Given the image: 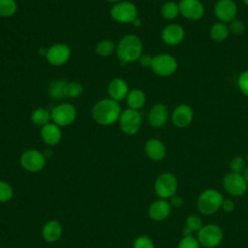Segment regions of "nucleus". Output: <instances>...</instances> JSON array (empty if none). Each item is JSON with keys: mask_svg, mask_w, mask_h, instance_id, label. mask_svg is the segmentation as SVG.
Listing matches in <instances>:
<instances>
[{"mask_svg": "<svg viewBox=\"0 0 248 248\" xmlns=\"http://www.w3.org/2000/svg\"><path fill=\"white\" fill-rule=\"evenodd\" d=\"M200 243L196 237L192 236H183L182 239L178 242L177 248H200Z\"/></svg>", "mask_w": 248, "mask_h": 248, "instance_id": "obj_35", "label": "nucleus"}, {"mask_svg": "<svg viewBox=\"0 0 248 248\" xmlns=\"http://www.w3.org/2000/svg\"><path fill=\"white\" fill-rule=\"evenodd\" d=\"M193 231H191L188 227L185 226V228L183 229V236H192L193 235Z\"/></svg>", "mask_w": 248, "mask_h": 248, "instance_id": "obj_41", "label": "nucleus"}, {"mask_svg": "<svg viewBox=\"0 0 248 248\" xmlns=\"http://www.w3.org/2000/svg\"><path fill=\"white\" fill-rule=\"evenodd\" d=\"M42 140L48 145H55L61 140V130L55 123H47L41 130Z\"/></svg>", "mask_w": 248, "mask_h": 248, "instance_id": "obj_20", "label": "nucleus"}, {"mask_svg": "<svg viewBox=\"0 0 248 248\" xmlns=\"http://www.w3.org/2000/svg\"><path fill=\"white\" fill-rule=\"evenodd\" d=\"M221 208L226 211V212H231L234 209V203L232 200L230 199H224L223 202H222V206Z\"/></svg>", "mask_w": 248, "mask_h": 248, "instance_id": "obj_39", "label": "nucleus"}, {"mask_svg": "<svg viewBox=\"0 0 248 248\" xmlns=\"http://www.w3.org/2000/svg\"><path fill=\"white\" fill-rule=\"evenodd\" d=\"M46 60L53 66H60L66 63L70 56V47L64 44H56L50 46L46 51Z\"/></svg>", "mask_w": 248, "mask_h": 248, "instance_id": "obj_15", "label": "nucleus"}, {"mask_svg": "<svg viewBox=\"0 0 248 248\" xmlns=\"http://www.w3.org/2000/svg\"><path fill=\"white\" fill-rule=\"evenodd\" d=\"M121 114V108L117 101L104 99L96 103L92 108L94 120L101 125H110L116 122Z\"/></svg>", "mask_w": 248, "mask_h": 248, "instance_id": "obj_1", "label": "nucleus"}, {"mask_svg": "<svg viewBox=\"0 0 248 248\" xmlns=\"http://www.w3.org/2000/svg\"><path fill=\"white\" fill-rule=\"evenodd\" d=\"M171 207L170 203L166 200H157L153 202L148 207V215L152 220L162 221L169 217Z\"/></svg>", "mask_w": 248, "mask_h": 248, "instance_id": "obj_18", "label": "nucleus"}, {"mask_svg": "<svg viewBox=\"0 0 248 248\" xmlns=\"http://www.w3.org/2000/svg\"><path fill=\"white\" fill-rule=\"evenodd\" d=\"M152 59L153 57L149 54H143L140 57V63L142 67L147 68V67H151V63H152Z\"/></svg>", "mask_w": 248, "mask_h": 248, "instance_id": "obj_38", "label": "nucleus"}, {"mask_svg": "<svg viewBox=\"0 0 248 248\" xmlns=\"http://www.w3.org/2000/svg\"><path fill=\"white\" fill-rule=\"evenodd\" d=\"M134 248H155V246L147 235H141L134 241Z\"/></svg>", "mask_w": 248, "mask_h": 248, "instance_id": "obj_37", "label": "nucleus"}, {"mask_svg": "<svg viewBox=\"0 0 248 248\" xmlns=\"http://www.w3.org/2000/svg\"><path fill=\"white\" fill-rule=\"evenodd\" d=\"M150 68L159 77H170L176 72L178 62L174 56L168 53H161L153 56Z\"/></svg>", "mask_w": 248, "mask_h": 248, "instance_id": "obj_5", "label": "nucleus"}, {"mask_svg": "<svg viewBox=\"0 0 248 248\" xmlns=\"http://www.w3.org/2000/svg\"><path fill=\"white\" fill-rule=\"evenodd\" d=\"M185 37L184 28L176 23H171L167 25L161 33V38L163 42L168 46H177L179 45Z\"/></svg>", "mask_w": 248, "mask_h": 248, "instance_id": "obj_16", "label": "nucleus"}, {"mask_svg": "<svg viewBox=\"0 0 248 248\" xmlns=\"http://www.w3.org/2000/svg\"><path fill=\"white\" fill-rule=\"evenodd\" d=\"M108 1H109V2H118L119 0H108Z\"/></svg>", "mask_w": 248, "mask_h": 248, "instance_id": "obj_45", "label": "nucleus"}, {"mask_svg": "<svg viewBox=\"0 0 248 248\" xmlns=\"http://www.w3.org/2000/svg\"><path fill=\"white\" fill-rule=\"evenodd\" d=\"M229 35H230L229 26L227 25V23H224L221 21L213 23L209 29L210 38L217 43L225 41L229 37Z\"/></svg>", "mask_w": 248, "mask_h": 248, "instance_id": "obj_23", "label": "nucleus"}, {"mask_svg": "<svg viewBox=\"0 0 248 248\" xmlns=\"http://www.w3.org/2000/svg\"><path fill=\"white\" fill-rule=\"evenodd\" d=\"M127 104L132 109H140L141 108L146 102V97L143 91L140 89H133L129 91L127 95Z\"/></svg>", "mask_w": 248, "mask_h": 248, "instance_id": "obj_24", "label": "nucleus"}, {"mask_svg": "<svg viewBox=\"0 0 248 248\" xmlns=\"http://www.w3.org/2000/svg\"><path fill=\"white\" fill-rule=\"evenodd\" d=\"M20 164L24 170L36 172L44 169L46 165V158L40 151L30 149L22 153L20 157Z\"/></svg>", "mask_w": 248, "mask_h": 248, "instance_id": "obj_12", "label": "nucleus"}, {"mask_svg": "<svg viewBox=\"0 0 248 248\" xmlns=\"http://www.w3.org/2000/svg\"><path fill=\"white\" fill-rule=\"evenodd\" d=\"M142 44L139 37L133 34L124 36L117 45L116 52L122 62L126 64L129 62H134L141 56Z\"/></svg>", "mask_w": 248, "mask_h": 248, "instance_id": "obj_2", "label": "nucleus"}, {"mask_svg": "<svg viewBox=\"0 0 248 248\" xmlns=\"http://www.w3.org/2000/svg\"><path fill=\"white\" fill-rule=\"evenodd\" d=\"M112 18L121 23L134 22L138 16L137 7L129 1H123L116 3L110 11Z\"/></svg>", "mask_w": 248, "mask_h": 248, "instance_id": "obj_8", "label": "nucleus"}, {"mask_svg": "<svg viewBox=\"0 0 248 248\" xmlns=\"http://www.w3.org/2000/svg\"><path fill=\"white\" fill-rule=\"evenodd\" d=\"M15 0H0V16H11L16 12Z\"/></svg>", "mask_w": 248, "mask_h": 248, "instance_id": "obj_27", "label": "nucleus"}, {"mask_svg": "<svg viewBox=\"0 0 248 248\" xmlns=\"http://www.w3.org/2000/svg\"><path fill=\"white\" fill-rule=\"evenodd\" d=\"M51 117V113L46 108H37L32 112L31 120L34 124L39 126H45L48 123Z\"/></svg>", "mask_w": 248, "mask_h": 248, "instance_id": "obj_26", "label": "nucleus"}, {"mask_svg": "<svg viewBox=\"0 0 248 248\" xmlns=\"http://www.w3.org/2000/svg\"><path fill=\"white\" fill-rule=\"evenodd\" d=\"M202 220L201 217H199L198 215H189L186 219V227H188L191 231L195 232H199L202 227Z\"/></svg>", "mask_w": 248, "mask_h": 248, "instance_id": "obj_33", "label": "nucleus"}, {"mask_svg": "<svg viewBox=\"0 0 248 248\" xmlns=\"http://www.w3.org/2000/svg\"><path fill=\"white\" fill-rule=\"evenodd\" d=\"M245 168H246V162L240 156L233 157L230 162V169H231V171H232V172L242 173L244 171Z\"/></svg>", "mask_w": 248, "mask_h": 248, "instance_id": "obj_31", "label": "nucleus"}, {"mask_svg": "<svg viewBox=\"0 0 248 248\" xmlns=\"http://www.w3.org/2000/svg\"><path fill=\"white\" fill-rule=\"evenodd\" d=\"M169 119V109L164 104L154 105L148 113V122L154 128L163 127Z\"/></svg>", "mask_w": 248, "mask_h": 248, "instance_id": "obj_17", "label": "nucleus"}, {"mask_svg": "<svg viewBox=\"0 0 248 248\" xmlns=\"http://www.w3.org/2000/svg\"><path fill=\"white\" fill-rule=\"evenodd\" d=\"M43 237L47 242L57 241L62 234V226L56 220H50L45 224L42 231Z\"/></svg>", "mask_w": 248, "mask_h": 248, "instance_id": "obj_22", "label": "nucleus"}, {"mask_svg": "<svg viewBox=\"0 0 248 248\" xmlns=\"http://www.w3.org/2000/svg\"><path fill=\"white\" fill-rule=\"evenodd\" d=\"M194 119V110L187 104L178 105L171 113V121L177 128H185L189 126Z\"/></svg>", "mask_w": 248, "mask_h": 248, "instance_id": "obj_14", "label": "nucleus"}, {"mask_svg": "<svg viewBox=\"0 0 248 248\" xmlns=\"http://www.w3.org/2000/svg\"><path fill=\"white\" fill-rule=\"evenodd\" d=\"M134 23H135V25H136V26H140V23H141V21H140V19L136 18V19H135V21H134Z\"/></svg>", "mask_w": 248, "mask_h": 248, "instance_id": "obj_43", "label": "nucleus"}, {"mask_svg": "<svg viewBox=\"0 0 248 248\" xmlns=\"http://www.w3.org/2000/svg\"><path fill=\"white\" fill-rule=\"evenodd\" d=\"M225 191L232 197H240L244 195L248 189V183L242 173L228 172L222 180Z\"/></svg>", "mask_w": 248, "mask_h": 248, "instance_id": "obj_7", "label": "nucleus"}, {"mask_svg": "<svg viewBox=\"0 0 248 248\" xmlns=\"http://www.w3.org/2000/svg\"><path fill=\"white\" fill-rule=\"evenodd\" d=\"M180 14L189 20H199L204 15V6L201 0H180Z\"/></svg>", "mask_w": 248, "mask_h": 248, "instance_id": "obj_13", "label": "nucleus"}, {"mask_svg": "<svg viewBox=\"0 0 248 248\" xmlns=\"http://www.w3.org/2000/svg\"><path fill=\"white\" fill-rule=\"evenodd\" d=\"M144 151L153 161H161L166 156V146L158 139H150L145 142Z\"/></svg>", "mask_w": 248, "mask_h": 248, "instance_id": "obj_19", "label": "nucleus"}, {"mask_svg": "<svg viewBox=\"0 0 248 248\" xmlns=\"http://www.w3.org/2000/svg\"><path fill=\"white\" fill-rule=\"evenodd\" d=\"M128 89L129 88L125 80H123L122 78H114L109 82L108 91L110 99L114 101H120L127 97L129 93Z\"/></svg>", "mask_w": 248, "mask_h": 248, "instance_id": "obj_21", "label": "nucleus"}, {"mask_svg": "<svg viewBox=\"0 0 248 248\" xmlns=\"http://www.w3.org/2000/svg\"><path fill=\"white\" fill-rule=\"evenodd\" d=\"M180 14L179 6L174 1H168L161 7V15L164 18L168 20H172L178 16Z\"/></svg>", "mask_w": 248, "mask_h": 248, "instance_id": "obj_25", "label": "nucleus"}, {"mask_svg": "<svg viewBox=\"0 0 248 248\" xmlns=\"http://www.w3.org/2000/svg\"><path fill=\"white\" fill-rule=\"evenodd\" d=\"M243 1V3L246 5V6H248V0H242Z\"/></svg>", "mask_w": 248, "mask_h": 248, "instance_id": "obj_44", "label": "nucleus"}, {"mask_svg": "<svg viewBox=\"0 0 248 248\" xmlns=\"http://www.w3.org/2000/svg\"><path fill=\"white\" fill-rule=\"evenodd\" d=\"M115 46L112 41L102 40L96 46V52L101 56H108L112 53Z\"/></svg>", "mask_w": 248, "mask_h": 248, "instance_id": "obj_28", "label": "nucleus"}, {"mask_svg": "<svg viewBox=\"0 0 248 248\" xmlns=\"http://www.w3.org/2000/svg\"><path fill=\"white\" fill-rule=\"evenodd\" d=\"M118 120L121 130L127 135H135L139 132L141 126L140 114L136 109H125L121 112Z\"/></svg>", "mask_w": 248, "mask_h": 248, "instance_id": "obj_9", "label": "nucleus"}, {"mask_svg": "<svg viewBox=\"0 0 248 248\" xmlns=\"http://www.w3.org/2000/svg\"><path fill=\"white\" fill-rule=\"evenodd\" d=\"M228 26H229L230 33H232L234 36H240L245 31V24L240 19H236V18L233 19L232 21L230 22Z\"/></svg>", "mask_w": 248, "mask_h": 248, "instance_id": "obj_34", "label": "nucleus"}, {"mask_svg": "<svg viewBox=\"0 0 248 248\" xmlns=\"http://www.w3.org/2000/svg\"><path fill=\"white\" fill-rule=\"evenodd\" d=\"M13 197V188L12 186L5 182L0 181V202H7Z\"/></svg>", "mask_w": 248, "mask_h": 248, "instance_id": "obj_32", "label": "nucleus"}, {"mask_svg": "<svg viewBox=\"0 0 248 248\" xmlns=\"http://www.w3.org/2000/svg\"><path fill=\"white\" fill-rule=\"evenodd\" d=\"M82 85L78 82L73 81L66 83L64 88V96H67L69 98H77L82 93Z\"/></svg>", "mask_w": 248, "mask_h": 248, "instance_id": "obj_29", "label": "nucleus"}, {"mask_svg": "<svg viewBox=\"0 0 248 248\" xmlns=\"http://www.w3.org/2000/svg\"><path fill=\"white\" fill-rule=\"evenodd\" d=\"M237 86L242 94L248 97V70L243 71L237 78Z\"/></svg>", "mask_w": 248, "mask_h": 248, "instance_id": "obj_36", "label": "nucleus"}, {"mask_svg": "<svg viewBox=\"0 0 248 248\" xmlns=\"http://www.w3.org/2000/svg\"><path fill=\"white\" fill-rule=\"evenodd\" d=\"M246 158H247V160H248V152H247V154H246Z\"/></svg>", "mask_w": 248, "mask_h": 248, "instance_id": "obj_46", "label": "nucleus"}, {"mask_svg": "<svg viewBox=\"0 0 248 248\" xmlns=\"http://www.w3.org/2000/svg\"><path fill=\"white\" fill-rule=\"evenodd\" d=\"M214 16L219 21L230 23L237 15V6L233 0H218L213 8Z\"/></svg>", "mask_w": 248, "mask_h": 248, "instance_id": "obj_10", "label": "nucleus"}, {"mask_svg": "<svg viewBox=\"0 0 248 248\" xmlns=\"http://www.w3.org/2000/svg\"><path fill=\"white\" fill-rule=\"evenodd\" d=\"M170 204L173 205L174 207H180L183 204V200L180 196L175 194L170 198Z\"/></svg>", "mask_w": 248, "mask_h": 248, "instance_id": "obj_40", "label": "nucleus"}, {"mask_svg": "<svg viewBox=\"0 0 248 248\" xmlns=\"http://www.w3.org/2000/svg\"><path fill=\"white\" fill-rule=\"evenodd\" d=\"M77 116V110L70 104H61L51 110V119L58 126H67L73 123Z\"/></svg>", "mask_w": 248, "mask_h": 248, "instance_id": "obj_11", "label": "nucleus"}, {"mask_svg": "<svg viewBox=\"0 0 248 248\" xmlns=\"http://www.w3.org/2000/svg\"><path fill=\"white\" fill-rule=\"evenodd\" d=\"M242 174H243V176H244L245 180H246V181H247V183H248V166L245 168V170H244V171L242 172Z\"/></svg>", "mask_w": 248, "mask_h": 248, "instance_id": "obj_42", "label": "nucleus"}, {"mask_svg": "<svg viewBox=\"0 0 248 248\" xmlns=\"http://www.w3.org/2000/svg\"><path fill=\"white\" fill-rule=\"evenodd\" d=\"M66 83L63 80H56L50 84L49 94L54 99H60L64 96V88Z\"/></svg>", "mask_w": 248, "mask_h": 248, "instance_id": "obj_30", "label": "nucleus"}, {"mask_svg": "<svg viewBox=\"0 0 248 248\" xmlns=\"http://www.w3.org/2000/svg\"><path fill=\"white\" fill-rule=\"evenodd\" d=\"M224 201L223 195L215 189H207L202 192L197 201L199 211L203 215H211L218 211Z\"/></svg>", "mask_w": 248, "mask_h": 248, "instance_id": "obj_3", "label": "nucleus"}, {"mask_svg": "<svg viewBox=\"0 0 248 248\" xmlns=\"http://www.w3.org/2000/svg\"><path fill=\"white\" fill-rule=\"evenodd\" d=\"M224 237L222 229L215 224L203 225L198 232L197 239L201 246L204 248H214L218 246Z\"/></svg>", "mask_w": 248, "mask_h": 248, "instance_id": "obj_4", "label": "nucleus"}, {"mask_svg": "<svg viewBox=\"0 0 248 248\" xmlns=\"http://www.w3.org/2000/svg\"><path fill=\"white\" fill-rule=\"evenodd\" d=\"M178 188V182L176 177L170 172L161 173L155 180L154 190L156 195L163 199H170L176 194Z\"/></svg>", "mask_w": 248, "mask_h": 248, "instance_id": "obj_6", "label": "nucleus"}]
</instances>
